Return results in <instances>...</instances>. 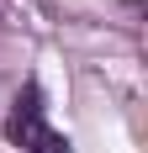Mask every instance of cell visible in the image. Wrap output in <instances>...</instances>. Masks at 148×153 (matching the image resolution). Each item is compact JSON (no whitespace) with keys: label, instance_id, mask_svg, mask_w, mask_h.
I'll list each match as a JSON object with an SVG mask.
<instances>
[{"label":"cell","instance_id":"obj_1","mask_svg":"<svg viewBox=\"0 0 148 153\" xmlns=\"http://www.w3.org/2000/svg\"><path fill=\"white\" fill-rule=\"evenodd\" d=\"M37 132H43V90H37V85H27V90L16 95V106H11V122H5V137L27 148V143L37 137Z\"/></svg>","mask_w":148,"mask_h":153},{"label":"cell","instance_id":"obj_2","mask_svg":"<svg viewBox=\"0 0 148 153\" xmlns=\"http://www.w3.org/2000/svg\"><path fill=\"white\" fill-rule=\"evenodd\" d=\"M21 153H69V137H64V132H48V127H43V132H37V137H32Z\"/></svg>","mask_w":148,"mask_h":153}]
</instances>
